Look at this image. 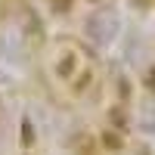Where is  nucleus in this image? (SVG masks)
Masks as SVG:
<instances>
[{"label": "nucleus", "mask_w": 155, "mask_h": 155, "mask_svg": "<svg viewBox=\"0 0 155 155\" xmlns=\"http://www.w3.org/2000/svg\"><path fill=\"white\" fill-rule=\"evenodd\" d=\"M19 140H22V146H34V124L28 121V118H22V124H19Z\"/></svg>", "instance_id": "nucleus-1"}, {"label": "nucleus", "mask_w": 155, "mask_h": 155, "mask_svg": "<svg viewBox=\"0 0 155 155\" xmlns=\"http://www.w3.org/2000/svg\"><path fill=\"white\" fill-rule=\"evenodd\" d=\"M74 155H93V140H90L87 134H81L74 140Z\"/></svg>", "instance_id": "nucleus-2"}, {"label": "nucleus", "mask_w": 155, "mask_h": 155, "mask_svg": "<svg viewBox=\"0 0 155 155\" xmlns=\"http://www.w3.org/2000/svg\"><path fill=\"white\" fill-rule=\"evenodd\" d=\"M74 62H78V59H74L71 53H65V56H62V62H59V68H56V71H59L62 78H68V74L74 71Z\"/></svg>", "instance_id": "nucleus-3"}, {"label": "nucleus", "mask_w": 155, "mask_h": 155, "mask_svg": "<svg viewBox=\"0 0 155 155\" xmlns=\"http://www.w3.org/2000/svg\"><path fill=\"white\" fill-rule=\"evenodd\" d=\"M102 143H106L109 149H121V137L115 130H106V134H102Z\"/></svg>", "instance_id": "nucleus-4"}, {"label": "nucleus", "mask_w": 155, "mask_h": 155, "mask_svg": "<svg viewBox=\"0 0 155 155\" xmlns=\"http://www.w3.org/2000/svg\"><path fill=\"white\" fill-rule=\"evenodd\" d=\"M112 121L118 124V127H124V124H127V115H124L121 109H112Z\"/></svg>", "instance_id": "nucleus-5"}, {"label": "nucleus", "mask_w": 155, "mask_h": 155, "mask_svg": "<svg viewBox=\"0 0 155 155\" xmlns=\"http://www.w3.org/2000/svg\"><path fill=\"white\" fill-rule=\"evenodd\" d=\"M146 87L155 93V68H149V71H146Z\"/></svg>", "instance_id": "nucleus-6"}]
</instances>
